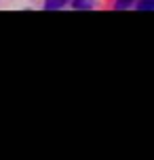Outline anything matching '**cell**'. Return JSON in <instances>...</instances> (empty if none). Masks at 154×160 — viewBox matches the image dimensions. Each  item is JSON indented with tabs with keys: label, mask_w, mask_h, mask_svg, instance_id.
<instances>
[{
	"label": "cell",
	"mask_w": 154,
	"mask_h": 160,
	"mask_svg": "<svg viewBox=\"0 0 154 160\" xmlns=\"http://www.w3.org/2000/svg\"><path fill=\"white\" fill-rule=\"evenodd\" d=\"M72 4V0H44V11H59Z\"/></svg>",
	"instance_id": "cell-1"
},
{
	"label": "cell",
	"mask_w": 154,
	"mask_h": 160,
	"mask_svg": "<svg viewBox=\"0 0 154 160\" xmlns=\"http://www.w3.org/2000/svg\"><path fill=\"white\" fill-rule=\"evenodd\" d=\"M72 7L76 11H91L95 7V0H72Z\"/></svg>",
	"instance_id": "cell-2"
},
{
	"label": "cell",
	"mask_w": 154,
	"mask_h": 160,
	"mask_svg": "<svg viewBox=\"0 0 154 160\" xmlns=\"http://www.w3.org/2000/svg\"><path fill=\"white\" fill-rule=\"evenodd\" d=\"M135 2H137V0H116V2H114V8H116V11H125V8H131Z\"/></svg>",
	"instance_id": "cell-3"
},
{
	"label": "cell",
	"mask_w": 154,
	"mask_h": 160,
	"mask_svg": "<svg viewBox=\"0 0 154 160\" xmlns=\"http://www.w3.org/2000/svg\"><path fill=\"white\" fill-rule=\"evenodd\" d=\"M137 11H154V0H137Z\"/></svg>",
	"instance_id": "cell-4"
}]
</instances>
